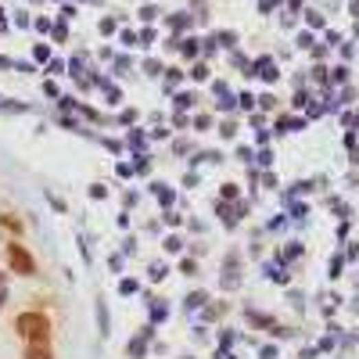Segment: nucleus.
<instances>
[{
	"mask_svg": "<svg viewBox=\"0 0 359 359\" xmlns=\"http://www.w3.org/2000/svg\"><path fill=\"white\" fill-rule=\"evenodd\" d=\"M14 327H19V334L25 341H51V320L43 313H22L14 320Z\"/></svg>",
	"mask_w": 359,
	"mask_h": 359,
	"instance_id": "f257e3e1",
	"label": "nucleus"
},
{
	"mask_svg": "<svg viewBox=\"0 0 359 359\" xmlns=\"http://www.w3.org/2000/svg\"><path fill=\"white\" fill-rule=\"evenodd\" d=\"M25 359H54V352H51V341H29Z\"/></svg>",
	"mask_w": 359,
	"mask_h": 359,
	"instance_id": "7ed1b4c3",
	"label": "nucleus"
},
{
	"mask_svg": "<svg viewBox=\"0 0 359 359\" xmlns=\"http://www.w3.org/2000/svg\"><path fill=\"white\" fill-rule=\"evenodd\" d=\"M8 262H11V270H19L22 277L36 273V262H33V255H29L22 244H8Z\"/></svg>",
	"mask_w": 359,
	"mask_h": 359,
	"instance_id": "f03ea898",
	"label": "nucleus"
}]
</instances>
